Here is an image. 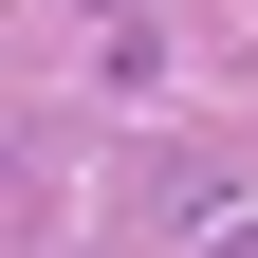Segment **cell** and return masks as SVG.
<instances>
[{
  "instance_id": "1",
  "label": "cell",
  "mask_w": 258,
  "mask_h": 258,
  "mask_svg": "<svg viewBox=\"0 0 258 258\" xmlns=\"http://www.w3.org/2000/svg\"><path fill=\"white\" fill-rule=\"evenodd\" d=\"M184 221H203V258H258V203L240 184H184Z\"/></svg>"
},
{
  "instance_id": "2",
  "label": "cell",
  "mask_w": 258,
  "mask_h": 258,
  "mask_svg": "<svg viewBox=\"0 0 258 258\" xmlns=\"http://www.w3.org/2000/svg\"><path fill=\"white\" fill-rule=\"evenodd\" d=\"M92 19H148V0H92Z\"/></svg>"
}]
</instances>
